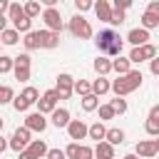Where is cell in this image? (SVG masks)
<instances>
[{
  "mask_svg": "<svg viewBox=\"0 0 159 159\" xmlns=\"http://www.w3.org/2000/svg\"><path fill=\"white\" fill-rule=\"evenodd\" d=\"M94 45L102 55H109V57H119L122 55V47H124V40L119 37V32L114 30H102L97 37H94Z\"/></svg>",
  "mask_w": 159,
  "mask_h": 159,
  "instance_id": "cell-1",
  "label": "cell"
},
{
  "mask_svg": "<svg viewBox=\"0 0 159 159\" xmlns=\"http://www.w3.org/2000/svg\"><path fill=\"white\" fill-rule=\"evenodd\" d=\"M142 80H144V75H142L139 70H132V72H127V75H117V80H112V92H114V97H127L129 92L139 89V87H142Z\"/></svg>",
  "mask_w": 159,
  "mask_h": 159,
  "instance_id": "cell-2",
  "label": "cell"
},
{
  "mask_svg": "<svg viewBox=\"0 0 159 159\" xmlns=\"http://www.w3.org/2000/svg\"><path fill=\"white\" fill-rule=\"evenodd\" d=\"M70 32H72V37H77V40H89L94 32H92V25H89V20H84L82 17V12H77L72 20H70Z\"/></svg>",
  "mask_w": 159,
  "mask_h": 159,
  "instance_id": "cell-3",
  "label": "cell"
},
{
  "mask_svg": "<svg viewBox=\"0 0 159 159\" xmlns=\"http://www.w3.org/2000/svg\"><path fill=\"white\" fill-rule=\"evenodd\" d=\"M157 57V45H142V47H132V52H129V60H132V65H142V62H152Z\"/></svg>",
  "mask_w": 159,
  "mask_h": 159,
  "instance_id": "cell-4",
  "label": "cell"
},
{
  "mask_svg": "<svg viewBox=\"0 0 159 159\" xmlns=\"http://www.w3.org/2000/svg\"><path fill=\"white\" fill-rule=\"evenodd\" d=\"M30 134H32V132H30L27 127H17V129L12 132V137H10V149H12V152H17V154H20V152H25V149L30 147V142H32V139H30Z\"/></svg>",
  "mask_w": 159,
  "mask_h": 159,
  "instance_id": "cell-5",
  "label": "cell"
},
{
  "mask_svg": "<svg viewBox=\"0 0 159 159\" xmlns=\"http://www.w3.org/2000/svg\"><path fill=\"white\" fill-rule=\"evenodd\" d=\"M75 82H77V80H75L70 72H60V75H57V87H55V89L60 92V99H70V97L75 94Z\"/></svg>",
  "mask_w": 159,
  "mask_h": 159,
  "instance_id": "cell-6",
  "label": "cell"
},
{
  "mask_svg": "<svg viewBox=\"0 0 159 159\" xmlns=\"http://www.w3.org/2000/svg\"><path fill=\"white\" fill-rule=\"evenodd\" d=\"M57 102H60V92H57V89H47V92L40 97V102H37V112L52 114V112L57 109Z\"/></svg>",
  "mask_w": 159,
  "mask_h": 159,
  "instance_id": "cell-7",
  "label": "cell"
},
{
  "mask_svg": "<svg viewBox=\"0 0 159 159\" xmlns=\"http://www.w3.org/2000/svg\"><path fill=\"white\" fill-rule=\"evenodd\" d=\"M42 20H45L47 30H52V32H62V27H65L62 15H60L57 7H47V10H42Z\"/></svg>",
  "mask_w": 159,
  "mask_h": 159,
  "instance_id": "cell-8",
  "label": "cell"
},
{
  "mask_svg": "<svg viewBox=\"0 0 159 159\" xmlns=\"http://www.w3.org/2000/svg\"><path fill=\"white\" fill-rule=\"evenodd\" d=\"M37 40H40V50H55V47L60 45V32L37 30Z\"/></svg>",
  "mask_w": 159,
  "mask_h": 159,
  "instance_id": "cell-9",
  "label": "cell"
},
{
  "mask_svg": "<svg viewBox=\"0 0 159 159\" xmlns=\"http://www.w3.org/2000/svg\"><path fill=\"white\" fill-rule=\"evenodd\" d=\"M25 127H27L30 132H45V129H47V119H45L42 112H30V114L25 117Z\"/></svg>",
  "mask_w": 159,
  "mask_h": 159,
  "instance_id": "cell-10",
  "label": "cell"
},
{
  "mask_svg": "<svg viewBox=\"0 0 159 159\" xmlns=\"http://www.w3.org/2000/svg\"><path fill=\"white\" fill-rule=\"evenodd\" d=\"M134 154H137V157H142V159H154L159 152H157V144H154V139H142V142H137V147H134Z\"/></svg>",
  "mask_w": 159,
  "mask_h": 159,
  "instance_id": "cell-11",
  "label": "cell"
},
{
  "mask_svg": "<svg viewBox=\"0 0 159 159\" xmlns=\"http://www.w3.org/2000/svg\"><path fill=\"white\" fill-rule=\"evenodd\" d=\"M127 42H132V47H142V45H149V30L144 27H134L127 32Z\"/></svg>",
  "mask_w": 159,
  "mask_h": 159,
  "instance_id": "cell-12",
  "label": "cell"
},
{
  "mask_svg": "<svg viewBox=\"0 0 159 159\" xmlns=\"http://www.w3.org/2000/svg\"><path fill=\"white\" fill-rule=\"evenodd\" d=\"M67 134H70V139H84V137H89V127L82 122V119H72L70 122V127H67Z\"/></svg>",
  "mask_w": 159,
  "mask_h": 159,
  "instance_id": "cell-13",
  "label": "cell"
},
{
  "mask_svg": "<svg viewBox=\"0 0 159 159\" xmlns=\"http://www.w3.org/2000/svg\"><path fill=\"white\" fill-rule=\"evenodd\" d=\"M112 12H114V5H109V0H97V2H94V15H97V20L112 22Z\"/></svg>",
  "mask_w": 159,
  "mask_h": 159,
  "instance_id": "cell-14",
  "label": "cell"
},
{
  "mask_svg": "<svg viewBox=\"0 0 159 159\" xmlns=\"http://www.w3.org/2000/svg\"><path fill=\"white\" fill-rule=\"evenodd\" d=\"M50 117H52V124H55L57 129H62V127L67 129V127H70V122H72V119H70V109H65V107H57Z\"/></svg>",
  "mask_w": 159,
  "mask_h": 159,
  "instance_id": "cell-15",
  "label": "cell"
},
{
  "mask_svg": "<svg viewBox=\"0 0 159 159\" xmlns=\"http://www.w3.org/2000/svg\"><path fill=\"white\" fill-rule=\"evenodd\" d=\"M94 159H114V144H109L107 139H104V142H97V147H94Z\"/></svg>",
  "mask_w": 159,
  "mask_h": 159,
  "instance_id": "cell-16",
  "label": "cell"
},
{
  "mask_svg": "<svg viewBox=\"0 0 159 159\" xmlns=\"http://www.w3.org/2000/svg\"><path fill=\"white\" fill-rule=\"evenodd\" d=\"M92 67H94V72L97 75H102V77H107L109 72H112V60L107 57V55H99L94 62H92Z\"/></svg>",
  "mask_w": 159,
  "mask_h": 159,
  "instance_id": "cell-17",
  "label": "cell"
},
{
  "mask_svg": "<svg viewBox=\"0 0 159 159\" xmlns=\"http://www.w3.org/2000/svg\"><path fill=\"white\" fill-rule=\"evenodd\" d=\"M107 92H112V82L107 80V77H97L94 82H92V94H97V97H102V94H107Z\"/></svg>",
  "mask_w": 159,
  "mask_h": 159,
  "instance_id": "cell-18",
  "label": "cell"
},
{
  "mask_svg": "<svg viewBox=\"0 0 159 159\" xmlns=\"http://www.w3.org/2000/svg\"><path fill=\"white\" fill-rule=\"evenodd\" d=\"M112 70L117 72V75H127V72H132V60L129 57H114L112 60Z\"/></svg>",
  "mask_w": 159,
  "mask_h": 159,
  "instance_id": "cell-19",
  "label": "cell"
},
{
  "mask_svg": "<svg viewBox=\"0 0 159 159\" xmlns=\"http://www.w3.org/2000/svg\"><path fill=\"white\" fill-rule=\"evenodd\" d=\"M12 27H15L17 32L27 35V32H32V30H30V27H32V17H27V15L22 12L20 17H15V20H12Z\"/></svg>",
  "mask_w": 159,
  "mask_h": 159,
  "instance_id": "cell-20",
  "label": "cell"
},
{
  "mask_svg": "<svg viewBox=\"0 0 159 159\" xmlns=\"http://www.w3.org/2000/svg\"><path fill=\"white\" fill-rule=\"evenodd\" d=\"M107 127H104V122H94V124H89V139H97V142H104L107 139Z\"/></svg>",
  "mask_w": 159,
  "mask_h": 159,
  "instance_id": "cell-21",
  "label": "cell"
},
{
  "mask_svg": "<svg viewBox=\"0 0 159 159\" xmlns=\"http://www.w3.org/2000/svg\"><path fill=\"white\" fill-rule=\"evenodd\" d=\"M0 40H2V45H17V40H20V32L15 30V27H5L2 32H0Z\"/></svg>",
  "mask_w": 159,
  "mask_h": 159,
  "instance_id": "cell-22",
  "label": "cell"
},
{
  "mask_svg": "<svg viewBox=\"0 0 159 159\" xmlns=\"http://www.w3.org/2000/svg\"><path fill=\"white\" fill-rule=\"evenodd\" d=\"M27 149H30V152H32V154H35L37 159H42V157H47V152H50V149H47V144H45L42 139H32Z\"/></svg>",
  "mask_w": 159,
  "mask_h": 159,
  "instance_id": "cell-23",
  "label": "cell"
},
{
  "mask_svg": "<svg viewBox=\"0 0 159 159\" xmlns=\"http://www.w3.org/2000/svg\"><path fill=\"white\" fill-rule=\"evenodd\" d=\"M142 27H144V30H154V27H159V15L144 10V15H142Z\"/></svg>",
  "mask_w": 159,
  "mask_h": 159,
  "instance_id": "cell-24",
  "label": "cell"
},
{
  "mask_svg": "<svg viewBox=\"0 0 159 159\" xmlns=\"http://www.w3.org/2000/svg\"><path fill=\"white\" fill-rule=\"evenodd\" d=\"M22 45H25V50L30 52V50H40V40H37V30H32V32H27L25 37H22Z\"/></svg>",
  "mask_w": 159,
  "mask_h": 159,
  "instance_id": "cell-25",
  "label": "cell"
},
{
  "mask_svg": "<svg viewBox=\"0 0 159 159\" xmlns=\"http://www.w3.org/2000/svg\"><path fill=\"white\" fill-rule=\"evenodd\" d=\"M80 104H82L84 112H94V109L99 107V97H97V94H87V97H82Z\"/></svg>",
  "mask_w": 159,
  "mask_h": 159,
  "instance_id": "cell-26",
  "label": "cell"
},
{
  "mask_svg": "<svg viewBox=\"0 0 159 159\" xmlns=\"http://www.w3.org/2000/svg\"><path fill=\"white\" fill-rule=\"evenodd\" d=\"M107 142H109V144H114V147H117V144H122V142H124V129L112 127V129L107 132Z\"/></svg>",
  "mask_w": 159,
  "mask_h": 159,
  "instance_id": "cell-27",
  "label": "cell"
},
{
  "mask_svg": "<svg viewBox=\"0 0 159 159\" xmlns=\"http://www.w3.org/2000/svg\"><path fill=\"white\" fill-rule=\"evenodd\" d=\"M40 5H42L40 0H27V2H25V15L35 20V17L40 15Z\"/></svg>",
  "mask_w": 159,
  "mask_h": 159,
  "instance_id": "cell-28",
  "label": "cell"
},
{
  "mask_svg": "<svg viewBox=\"0 0 159 159\" xmlns=\"http://www.w3.org/2000/svg\"><path fill=\"white\" fill-rule=\"evenodd\" d=\"M7 72H15V57L2 55L0 57V75H7Z\"/></svg>",
  "mask_w": 159,
  "mask_h": 159,
  "instance_id": "cell-29",
  "label": "cell"
},
{
  "mask_svg": "<svg viewBox=\"0 0 159 159\" xmlns=\"http://www.w3.org/2000/svg\"><path fill=\"white\" fill-rule=\"evenodd\" d=\"M75 94H80V97L92 94V84H89L87 80H77V82H75Z\"/></svg>",
  "mask_w": 159,
  "mask_h": 159,
  "instance_id": "cell-30",
  "label": "cell"
},
{
  "mask_svg": "<svg viewBox=\"0 0 159 159\" xmlns=\"http://www.w3.org/2000/svg\"><path fill=\"white\" fill-rule=\"evenodd\" d=\"M7 102H15V92L10 84H2L0 87V104H7Z\"/></svg>",
  "mask_w": 159,
  "mask_h": 159,
  "instance_id": "cell-31",
  "label": "cell"
},
{
  "mask_svg": "<svg viewBox=\"0 0 159 159\" xmlns=\"http://www.w3.org/2000/svg\"><path fill=\"white\" fill-rule=\"evenodd\" d=\"M20 94H22V97H25V99H27L30 104H37V102H40V92H37L35 87H25V89H22Z\"/></svg>",
  "mask_w": 159,
  "mask_h": 159,
  "instance_id": "cell-32",
  "label": "cell"
},
{
  "mask_svg": "<svg viewBox=\"0 0 159 159\" xmlns=\"http://www.w3.org/2000/svg\"><path fill=\"white\" fill-rule=\"evenodd\" d=\"M114 107L112 104H99V122H107V119H114Z\"/></svg>",
  "mask_w": 159,
  "mask_h": 159,
  "instance_id": "cell-33",
  "label": "cell"
},
{
  "mask_svg": "<svg viewBox=\"0 0 159 159\" xmlns=\"http://www.w3.org/2000/svg\"><path fill=\"white\" fill-rule=\"evenodd\" d=\"M144 129H147V134H149V137H159V119H149V117H147Z\"/></svg>",
  "mask_w": 159,
  "mask_h": 159,
  "instance_id": "cell-34",
  "label": "cell"
},
{
  "mask_svg": "<svg viewBox=\"0 0 159 159\" xmlns=\"http://www.w3.org/2000/svg\"><path fill=\"white\" fill-rule=\"evenodd\" d=\"M124 22H127V10H117V7H114V12H112V22H109V25L117 27V25H124Z\"/></svg>",
  "mask_w": 159,
  "mask_h": 159,
  "instance_id": "cell-35",
  "label": "cell"
},
{
  "mask_svg": "<svg viewBox=\"0 0 159 159\" xmlns=\"http://www.w3.org/2000/svg\"><path fill=\"white\" fill-rule=\"evenodd\" d=\"M109 104L114 107L117 114H124V112H127V99H124V97H114V99H109Z\"/></svg>",
  "mask_w": 159,
  "mask_h": 159,
  "instance_id": "cell-36",
  "label": "cell"
},
{
  "mask_svg": "<svg viewBox=\"0 0 159 159\" xmlns=\"http://www.w3.org/2000/svg\"><path fill=\"white\" fill-rule=\"evenodd\" d=\"M77 159H94V149L87 147V144H80V149H77Z\"/></svg>",
  "mask_w": 159,
  "mask_h": 159,
  "instance_id": "cell-37",
  "label": "cell"
},
{
  "mask_svg": "<svg viewBox=\"0 0 159 159\" xmlns=\"http://www.w3.org/2000/svg\"><path fill=\"white\" fill-rule=\"evenodd\" d=\"M12 107H15L17 112H27V109H30V102H27L22 94H17V97H15V102H12Z\"/></svg>",
  "mask_w": 159,
  "mask_h": 159,
  "instance_id": "cell-38",
  "label": "cell"
},
{
  "mask_svg": "<svg viewBox=\"0 0 159 159\" xmlns=\"http://www.w3.org/2000/svg\"><path fill=\"white\" fill-rule=\"evenodd\" d=\"M15 80H20V82H27L30 80V67H15Z\"/></svg>",
  "mask_w": 159,
  "mask_h": 159,
  "instance_id": "cell-39",
  "label": "cell"
},
{
  "mask_svg": "<svg viewBox=\"0 0 159 159\" xmlns=\"http://www.w3.org/2000/svg\"><path fill=\"white\" fill-rule=\"evenodd\" d=\"M30 62H32V60H30V55H27V52H22V55H17V57H15V67H30Z\"/></svg>",
  "mask_w": 159,
  "mask_h": 159,
  "instance_id": "cell-40",
  "label": "cell"
},
{
  "mask_svg": "<svg viewBox=\"0 0 159 159\" xmlns=\"http://www.w3.org/2000/svg\"><path fill=\"white\" fill-rule=\"evenodd\" d=\"M75 7H77L80 12H87V10L94 7V2H92V0H75Z\"/></svg>",
  "mask_w": 159,
  "mask_h": 159,
  "instance_id": "cell-41",
  "label": "cell"
},
{
  "mask_svg": "<svg viewBox=\"0 0 159 159\" xmlns=\"http://www.w3.org/2000/svg\"><path fill=\"white\" fill-rule=\"evenodd\" d=\"M45 159H67V152L65 149H50Z\"/></svg>",
  "mask_w": 159,
  "mask_h": 159,
  "instance_id": "cell-42",
  "label": "cell"
},
{
  "mask_svg": "<svg viewBox=\"0 0 159 159\" xmlns=\"http://www.w3.org/2000/svg\"><path fill=\"white\" fill-rule=\"evenodd\" d=\"M77 149H80V144L77 142H72V144H67V159H77Z\"/></svg>",
  "mask_w": 159,
  "mask_h": 159,
  "instance_id": "cell-43",
  "label": "cell"
},
{
  "mask_svg": "<svg viewBox=\"0 0 159 159\" xmlns=\"http://www.w3.org/2000/svg\"><path fill=\"white\" fill-rule=\"evenodd\" d=\"M132 2H134V0H114V7H117V10H129Z\"/></svg>",
  "mask_w": 159,
  "mask_h": 159,
  "instance_id": "cell-44",
  "label": "cell"
},
{
  "mask_svg": "<svg viewBox=\"0 0 159 159\" xmlns=\"http://www.w3.org/2000/svg\"><path fill=\"white\" fill-rule=\"evenodd\" d=\"M149 70H152V75H157V77H159V55L149 62Z\"/></svg>",
  "mask_w": 159,
  "mask_h": 159,
  "instance_id": "cell-45",
  "label": "cell"
},
{
  "mask_svg": "<svg viewBox=\"0 0 159 159\" xmlns=\"http://www.w3.org/2000/svg\"><path fill=\"white\" fill-rule=\"evenodd\" d=\"M10 5H12L10 0H0V12H2L5 17H7V10H10Z\"/></svg>",
  "mask_w": 159,
  "mask_h": 159,
  "instance_id": "cell-46",
  "label": "cell"
},
{
  "mask_svg": "<svg viewBox=\"0 0 159 159\" xmlns=\"http://www.w3.org/2000/svg\"><path fill=\"white\" fill-rule=\"evenodd\" d=\"M147 10H149V12H154V15H159V0H152V2L147 5Z\"/></svg>",
  "mask_w": 159,
  "mask_h": 159,
  "instance_id": "cell-47",
  "label": "cell"
},
{
  "mask_svg": "<svg viewBox=\"0 0 159 159\" xmlns=\"http://www.w3.org/2000/svg\"><path fill=\"white\" fill-rule=\"evenodd\" d=\"M17 159H37V157H35L30 149H25V152H20V154H17Z\"/></svg>",
  "mask_w": 159,
  "mask_h": 159,
  "instance_id": "cell-48",
  "label": "cell"
},
{
  "mask_svg": "<svg viewBox=\"0 0 159 159\" xmlns=\"http://www.w3.org/2000/svg\"><path fill=\"white\" fill-rule=\"evenodd\" d=\"M149 119H159V104H154V107L149 109Z\"/></svg>",
  "mask_w": 159,
  "mask_h": 159,
  "instance_id": "cell-49",
  "label": "cell"
},
{
  "mask_svg": "<svg viewBox=\"0 0 159 159\" xmlns=\"http://www.w3.org/2000/svg\"><path fill=\"white\" fill-rule=\"evenodd\" d=\"M40 2H42V5H45V7H55V5H57V2H60V0H40Z\"/></svg>",
  "mask_w": 159,
  "mask_h": 159,
  "instance_id": "cell-50",
  "label": "cell"
},
{
  "mask_svg": "<svg viewBox=\"0 0 159 159\" xmlns=\"http://www.w3.org/2000/svg\"><path fill=\"white\" fill-rule=\"evenodd\" d=\"M122 159H142V157H137V154H124Z\"/></svg>",
  "mask_w": 159,
  "mask_h": 159,
  "instance_id": "cell-51",
  "label": "cell"
},
{
  "mask_svg": "<svg viewBox=\"0 0 159 159\" xmlns=\"http://www.w3.org/2000/svg\"><path fill=\"white\" fill-rule=\"evenodd\" d=\"M154 144H157V152H159V137H157V139H154Z\"/></svg>",
  "mask_w": 159,
  "mask_h": 159,
  "instance_id": "cell-52",
  "label": "cell"
}]
</instances>
